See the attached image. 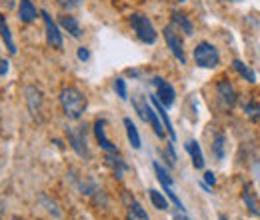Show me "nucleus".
Instances as JSON below:
<instances>
[{
  "instance_id": "f257e3e1",
  "label": "nucleus",
  "mask_w": 260,
  "mask_h": 220,
  "mask_svg": "<svg viewBox=\"0 0 260 220\" xmlns=\"http://www.w3.org/2000/svg\"><path fill=\"white\" fill-rule=\"evenodd\" d=\"M60 106L64 110L66 118L78 120L86 110V96L82 95L78 88L68 86L60 92Z\"/></svg>"
},
{
  "instance_id": "f03ea898",
  "label": "nucleus",
  "mask_w": 260,
  "mask_h": 220,
  "mask_svg": "<svg viewBox=\"0 0 260 220\" xmlns=\"http://www.w3.org/2000/svg\"><path fill=\"white\" fill-rule=\"evenodd\" d=\"M130 26H132V30L136 32V36H138L140 42H146V44H154L156 42L158 34L154 30L152 22L148 20V16H144L140 12H134L130 16Z\"/></svg>"
},
{
  "instance_id": "7ed1b4c3",
  "label": "nucleus",
  "mask_w": 260,
  "mask_h": 220,
  "mask_svg": "<svg viewBox=\"0 0 260 220\" xmlns=\"http://www.w3.org/2000/svg\"><path fill=\"white\" fill-rule=\"evenodd\" d=\"M194 62L200 68H216L220 64V54L216 50V46H212L210 42H200L194 48Z\"/></svg>"
},
{
  "instance_id": "20e7f679",
  "label": "nucleus",
  "mask_w": 260,
  "mask_h": 220,
  "mask_svg": "<svg viewBox=\"0 0 260 220\" xmlns=\"http://www.w3.org/2000/svg\"><path fill=\"white\" fill-rule=\"evenodd\" d=\"M164 40H166V46L170 48V52L176 56V60H180V64L186 62V56H184V44H182V36L178 32V26L174 22L166 24L164 26Z\"/></svg>"
},
{
  "instance_id": "39448f33",
  "label": "nucleus",
  "mask_w": 260,
  "mask_h": 220,
  "mask_svg": "<svg viewBox=\"0 0 260 220\" xmlns=\"http://www.w3.org/2000/svg\"><path fill=\"white\" fill-rule=\"evenodd\" d=\"M68 144L78 156H88V142H86V126H74L66 128Z\"/></svg>"
},
{
  "instance_id": "423d86ee",
  "label": "nucleus",
  "mask_w": 260,
  "mask_h": 220,
  "mask_svg": "<svg viewBox=\"0 0 260 220\" xmlns=\"http://www.w3.org/2000/svg\"><path fill=\"white\" fill-rule=\"evenodd\" d=\"M152 84H154V88H156V98L162 102L166 108L172 106V104H174V98H176V92H174L172 84H168L160 76H154V78H152Z\"/></svg>"
},
{
  "instance_id": "0eeeda50",
  "label": "nucleus",
  "mask_w": 260,
  "mask_h": 220,
  "mask_svg": "<svg viewBox=\"0 0 260 220\" xmlns=\"http://www.w3.org/2000/svg\"><path fill=\"white\" fill-rule=\"evenodd\" d=\"M42 20H44V28H46V40L50 46L54 48H62V34L58 30L56 22L52 20V16L48 12H42Z\"/></svg>"
},
{
  "instance_id": "6e6552de",
  "label": "nucleus",
  "mask_w": 260,
  "mask_h": 220,
  "mask_svg": "<svg viewBox=\"0 0 260 220\" xmlns=\"http://www.w3.org/2000/svg\"><path fill=\"white\" fill-rule=\"evenodd\" d=\"M26 102H28V110H30V114H32L34 118H40L42 102H44L40 88H36V86H26Z\"/></svg>"
},
{
  "instance_id": "1a4fd4ad",
  "label": "nucleus",
  "mask_w": 260,
  "mask_h": 220,
  "mask_svg": "<svg viewBox=\"0 0 260 220\" xmlns=\"http://www.w3.org/2000/svg\"><path fill=\"white\" fill-rule=\"evenodd\" d=\"M216 95L220 98V102L228 106V108H232L234 104H236V90H234V86L228 82V80H218V84H216Z\"/></svg>"
},
{
  "instance_id": "9d476101",
  "label": "nucleus",
  "mask_w": 260,
  "mask_h": 220,
  "mask_svg": "<svg viewBox=\"0 0 260 220\" xmlns=\"http://www.w3.org/2000/svg\"><path fill=\"white\" fill-rule=\"evenodd\" d=\"M94 134H96V140L102 150H106V152H118L116 144H112L108 140V136H106V120L104 118H98L96 122H94Z\"/></svg>"
},
{
  "instance_id": "9b49d317",
  "label": "nucleus",
  "mask_w": 260,
  "mask_h": 220,
  "mask_svg": "<svg viewBox=\"0 0 260 220\" xmlns=\"http://www.w3.org/2000/svg\"><path fill=\"white\" fill-rule=\"evenodd\" d=\"M150 102H152V106L156 108V112H158V116H160V120H162V124H164V128H166V132H168V136H170V140H176V130L172 128V122H170V118H168V114H166V106L156 98V95L150 96Z\"/></svg>"
},
{
  "instance_id": "f8f14e48",
  "label": "nucleus",
  "mask_w": 260,
  "mask_h": 220,
  "mask_svg": "<svg viewBox=\"0 0 260 220\" xmlns=\"http://www.w3.org/2000/svg\"><path fill=\"white\" fill-rule=\"evenodd\" d=\"M104 160H106V164L112 168V172H114L116 178H122V174H124L126 170H130V166L122 160V158L118 156V152H108Z\"/></svg>"
},
{
  "instance_id": "ddd939ff",
  "label": "nucleus",
  "mask_w": 260,
  "mask_h": 220,
  "mask_svg": "<svg viewBox=\"0 0 260 220\" xmlns=\"http://www.w3.org/2000/svg\"><path fill=\"white\" fill-rule=\"evenodd\" d=\"M144 122H148V124L152 126L154 134H156L158 138H164L162 124H160V120H158V116H156V108L152 106V102L146 104V116H144Z\"/></svg>"
},
{
  "instance_id": "4468645a",
  "label": "nucleus",
  "mask_w": 260,
  "mask_h": 220,
  "mask_svg": "<svg viewBox=\"0 0 260 220\" xmlns=\"http://www.w3.org/2000/svg\"><path fill=\"white\" fill-rule=\"evenodd\" d=\"M38 16V10H36V6L32 4V0H20V8H18V18L22 20V22H32L34 18Z\"/></svg>"
},
{
  "instance_id": "2eb2a0df",
  "label": "nucleus",
  "mask_w": 260,
  "mask_h": 220,
  "mask_svg": "<svg viewBox=\"0 0 260 220\" xmlns=\"http://www.w3.org/2000/svg\"><path fill=\"white\" fill-rule=\"evenodd\" d=\"M242 200H244V204L248 206V210H250L252 214H256V216H260L258 198H256V194L252 192V186H250V184H246V186L242 188Z\"/></svg>"
},
{
  "instance_id": "dca6fc26",
  "label": "nucleus",
  "mask_w": 260,
  "mask_h": 220,
  "mask_svg": "<svg viewBox=\"0 0 260 220\" xmlns=\"http://www.w3.org/2000/svg\"><path fill=\"white\" fill-rule=\"evenodd\" d=\"M186 150H188V154L192 158L194 168L202 170V168H204V154H202V150H200V144H198L196 140H188V142H186Z\"/></svg>"
},
{
  "instance_id": "f3484780",
  "label": "nucleus",
  "mask_w": 260,
  "mask_h": 220,
  "mask_svg": "<svg viewBox=\"0 0 260 220\" xmlns=\"http://www.w3.org/2000/svg\"><path fill=\"white\" fill-rule=\"evenodd\" d=\"M60 26H62L66 32H70V36H74V38H80V36H82V28H80V24H78V20H76L74 16L62 14V16H60Z\"/></svg>"
},
{
  "instance_id": "a211bd4d",
  "label": "nucleus",
  "mask_w": 260,
  "mask_h": 220,
  "mask_svg": "<svg viewBox=\"0 0 260 220\" xmlns=\"http://www.w3.org/2000/svg\"><path fill=\"white\" fill-rule=\"evenodd\" d=\"M126 220H150V216L146 214V210L142 208V204H140V202H136V200L132 198V202H128Z\"/></svg>"
},
{
  "instance_id": "6ab92c4d",
  "label": "nucleus",
  "mask_w": 260,
  "mask_h": 220,
  "mask_svg": "<svg viewBox=\"0 0 260 220\" xmlns=\"http://www.w3.org/2000/svg\"><path fill=\"white\" fill-rule=\"evenodd\" d=\"M172 22L180 28V30L184 32L186 36H192V32H194V26H192V22L186 18V14H182V12H172Z\"/></svg>"
},
{
  "instance_id": "aec40b11",
  "label": "nucleus",
  "mask_w": 260,
  "mask_h": 220,
  "mask_svg": "<svg viewBox=\"0 0 260 220\" xmlns=\"http://www.w3.org/2000/svg\"><path fill=\"white\" fill-rule=\"evenodd\" d=\"M0 36H2V40H4V44H6V48H8V52H10V54H16V46H14L12 34H10V28H8V24H6V20H4L2 14H0Z\"/></svg>"
},
{
  "instance_id": "412c9836",
  "label": "nucleus",
  "mask_w": 260,
  "mask_h": 220,
  "mask_svg": "<svg viewBox=\"0 0 260 220\" xmlns=\"http://www.w3.org/2000/svg\"><path fill=\"white\" fill-rule=\"evenodd\" d=\"M124 128H126V136H128L130 144H132V148H140V134H138V130H136V126L134 122L130 120V118H124Z\"/></svg>"
},
{
  "instance_id": "4be33fe9",
  "label": "nucleus",
  "mask_w": 260,
  "mask_h": 220,
  "mask_svg": "<svg viewBox=\"0 0 260 220\" xmlns=\"http://www.w3.org/2000/svg\"><path fill=\"white\" fill-rule=\"evenodd\" d=\"M226 142V138H224V134L222 132H218L216 136H214V140H212V154L216 160H224V144Z\"/></svg>"
},
{
  "instance_id": "5701e85b",
  "label": "nucleus",
  "mask_w": 260,
  "mask_h": 220,
  "mask_svg": "<svg viewBox=\"0 0 260 220\" xmlns=\"http://www.w3.org/2000/svg\"><path fill=\"white\" fill-rule=\"evenodd\" d=\"M232 68H234V70H236V72H238L242 78H246L248 82H256V74H254V72H252V70H250V68H248L244 62L234 60V62H232Z\"/></svg>"
},
{
  "instance_id": "b1692460",
  "label": "nucleus",
  "mask_w": 260,
  "mask_h": 220,
  "mask_svg": "<svg viewBox=\"0 0 260 220\" xmlns=\"http://www.w3.org/2000/svg\"><path fill=\"white\" fill-rule=\"evenodd\" d=\"M244 112H246V116H248L250 120L260 122V104L256 102V100L246 102V104H244Z\"/></svg>"
},
{
  "instance_id": "393cba45",
  "label": "nucleus",
  "mask_w": 260,
  "mask_h": 220,
  "mask_svg": "<svg viewBox=\"0 0 260 220\" xmlns=\"http://www.w3.org/2000/svg\"><path fill=\"white\" fill-rule=\"evenodd\" d=\"M150 192V200H152V204H154V208H158V210H166L168 208V200L164 198V194H160L158 190H148Z\"/></svg>"
},
{
  "instance_id": "a878e982",
  "label": "nucleus",
  "mask_w": 260,
  "mask_h": 220,
  "mask_svg": "<svg viewBox=\"0 0 260 220\" xmlns=\"http://www.w3.org/2000/svg\"><path fill=\"white\" fill-rule=\"evenodd\" d=\"M154 172H156V176H158V182L162 184V186H172V178H170V174L164 170L162 166L158 164V162H154Z\"/></svg>"
},
{
  "instance_id": "bb28decb",
  "label": "nucleus",
  "mask_w": 260,
  "mask_h": 220,
  "mask_svg": "<svg viewBox=\"0 0 260 220\" xmlns=\"http://www.w3.org/2000/svg\"><path fill=\"white\" fill-rule=\"evenodd\" d=\"M114 90H116V95L120 96L122 100L128 98V90H126V82H124V78H116V80H114Z\"/></svg>"
},
{
  "instance_id": "cd10ccee",
  "label": "nucleus",
  "mask_w": 260,
  "mask_h": 220,
  "mask_svg": "<svg viewBox=\"0 0 260 220\" xmlns=\"http://www.w3.org/2000/svg\"><path fill=\"white\" fill-rule=\"evenodd\" d=\"M80 2L82 0H58V4L66 8V10H72V8H76V6H80Z\"/></svg>"
},
{
  "instance_id": "c85d7f7f",
  "label": "nucleus",
  "mask_w": 260,
  "mask_h": 220,
  "mask_svg": "<svg viewBox=\"0 0 260 220\" xmlns=\"http://www.w3.org/2000/svg\"><path fill=\"white\" fill-rule=\"evenodd\" d=\"M88 56H90V52H88V48H84V46H80L78 48V60H88Z\"/></svg>"
},
{
  "instance_id": "c756f323",
  "label": "nucleus",
  "mask_w": 260,
  "mask_h": 220,
  "mask_svg": "<svg viewBox=\"0 0 260 220\" xmlns=\"http://www.w3.org/2000/svg\"><path fill=\"white\" fill-rule=\"evenodd\" d=\"M204 182L210 184V186H214V184H216V176H214L212 172H204Z\"/></svg>"
},
{
  "instance_id": "7c9ffc66",
  "label": "nucleus",
  "mask_w": 260,
  "mask_h": 220,
  "mask_svg": "<svg viewBox=\"0 0 260 220\" xmlns=\"http://www.w3.org/2000/svg\"><path fill=\"white\" fill-rule=\"evenodd\" d=\"M6 72H8V60L0 58V76H4Z\"/></svg>"
},
{
  "instance_id": "2f4dec72",
  "label": "nucleus",
  "mask_w": 260,
  "mask_h": 220,
  "mask_svg": "<svg viewBox=\"0 0 260 220\" xmlns=\"http://www.w3.org/2000/svg\"><path fill=\"white\" fill-rule=\"evenodd\" d=\"M172 220H190V218H188V216H186V214L180 210V212H176V214L172 216Z\"/></svg>"
},
{
  "instance_id": "473e14b6",
  "label": "nucleus",
  "mask_w": 260,
  "mask_h": 220,
  "mask_svg": "<svg viewBox=\"0 0 260 220\" xmlns=\"http://www.w3.org/2000/svg\"><path fill=\"white\" fill-rule=\"evenodd\" d=\"M4 6H6V10L14 8V0H6V2H4Z\"/></svg>"
},
{
  "instance_id": "72a5a7b5",
  "label": "nucleus",
  "mask_w": 260,
  "mask_h": 220,
  "mask_svg": "<svg viewBox=\"0 0 260 220\" xmlns=\"http://www.w3.org/2000/svg\"><path fill=\"white\" fill-rule=\"evenodd\" d=\"M220 220H228V218L224 216V214H220Z\"/></svg>"
},
{
  "instance_id": "f704fd0d",
  "label": "nucleus",
  "mask_w": 260,
  "mask_h": 220,
  "mask_svg": "<svg viewBox=\"0 0 260 220\" xmlns=\"http://www.w3.org/2000/svg\"><path fill=\"white\" fill-rule=\"evenodd\" d=\"M10 220H22V218H18V216H14V218H10Z\"/></svg>"
},
{
  "instance_id": "c9c22d12",
  "label": "nucleus",
  "mask_w": 260,
  "mask_h": 220,
  "mask_svg": "<svg viewBox=\"0 0 260 220\" xmlns=\"http://www.w3.org/2000/svg\"><path fill=\"white\" fill-rule=\"evenodd\" d=\"M178 2H184V0H178Z\"/></svg>"
}]
</instances>
